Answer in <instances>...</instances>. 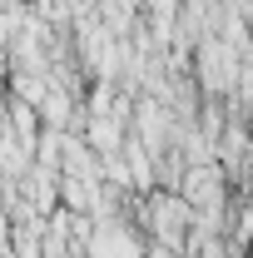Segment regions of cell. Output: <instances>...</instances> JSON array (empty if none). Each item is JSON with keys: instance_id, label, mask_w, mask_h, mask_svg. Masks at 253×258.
Returning <instances> with one entry per match:
<instances>
[{"instance_id": "cell-3", "label": "cell", "mask_w": 253, "mask_h": 258, "mask_svg": "<svg viewBox=\"0 0 253 258\" xmlns=\"http://www.w3.org/2000/svg\"><path fill=\"white\" fill-rule=\"evenodd\" d=\"M60 174H70V179H99V154L80 134H60Z\"/></svg>"}, {"instance_id": "cell-2", "label": "cell", "mask_w": 253, "mask_h": 258, "mask_svg": "<svg viewBox=\"0 0 253 258\" xmlns=\"http://www.w3.org/2000/svg\"><path fill=\"white\" fill-rule=\"evenodd\" d=\"M189 224H194V209L184 204V194H174V189H149L144 194V233L149 238L184 248Z\"/></svg>"}, {"instance_id": "cell-1", "label": "cell", "mask_w": 253, "mask_h": 258, "mask_svg": "<svg viewBox=\"0 0 253 258\" xmlns=\"http://www.w3.org/2000/svg\"><path fill=\"white\" fill-rule=\"evenodd\" d=\"M243 64L248 60H238L214 30H204L194 40V50H189V75H194V85H199V95H228Z\"/></svg>"}]
</instances>
